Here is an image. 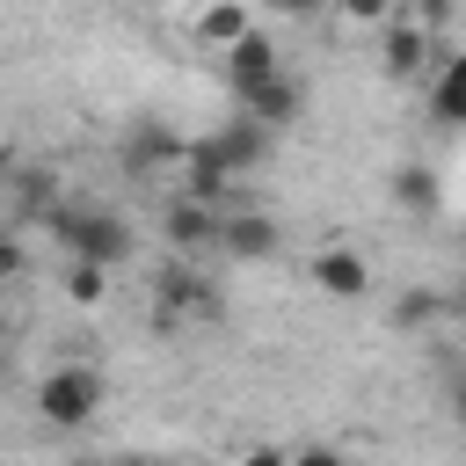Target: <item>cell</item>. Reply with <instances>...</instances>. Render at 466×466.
I'll return each instance as SVG.
<instances>
[{"mask_svg": "<svg viewBox=\"0 0 466 466\" xmlns=\"http://www.w3.org/2000/svg\"><path fill=\"white\" fill-rule=\"evenodd\" d=\"M51 233L80 255V262H102V269H116L124 255H131V226L124 218H109V211H80V204H51Z\"/></svg>", "mask_w": 466, "mask_h": 466, "instance_id": "6da1fadb", "label": "cell"}, {"mask_svg": "<svg viewBox=\"0 0 466 466\" xmlns=\"http://www.w3.org/2000/svg\"><path fill=\"white\" fill-rule=\"evenodd\" d=\"M102 371H87V364H58L44 386H36V415L51 422V430H80V422H95V408H102Z\"/></svg>", "mask_w": 466, "mask_h": 466, "instance_id": "7a4b0ae2", "label": "cell"}, {"mask_svg": "<svg viewBox=\"0 0 466 466\" xmlns=\"http://www.w3.org/2000/svg\"><path fill=\"white\" fill-rule=\"evenodd\" d=\"M262 153H269V131H262L255 116H233L218 138H204V146H182V160H197V167H211V175H248Z\"/></svg>", "mask_w": 466, "mask_h": 466, "instance_id": "3957f363", "label": "cell"}, {"mask_svg": "<svg viewBox=\"0 0 466 466\" xmlns=\"http://www.w3.org/2000/svg\"><path fill=\"white\" fill-rule=\"evenodd\" d=\"M233 102H240V116H255L262 131H277V124H291V116L306 109V87H299L291 73H269V80H255V87H233Z\"/></svg>", "mask_w": 466, "mask_h": 466, "instance_id": "277c9868", "label": "cell"}, {"mask_svg": "<svg viewBox=\"0 0 466 466\" xmlns=\"http://www.w3.org/2000/svg\"><path fill=\"white\" fill-rule=\"evenodd\" d=\"M393 29H386V80H415L422 66H430V51H437V36L422 29V22H408V15H386Z\"/></svg>", "mask_w": 466, "mask_h": 466, "instance_id": "5b68a950", "label": "cell"}, {"mask_svg": "<svg viewBox=\"0 0 466 466\" xmlns=\"http://www.w3.org/2000/svg\"><path fill=\"white\" fill-rule=\"evenodd\" d=\"M313 284H320L328 299H364V291H371V262H364L357 248H320V255H313Z\"/></svg>", "mask_w": 466, "mask_h": 466, "instance_id": "8992f818", "label": "cell"}, {"mask_svg": "<svg viewBox=\"0 0 466 466\" xmlns=\"http://www.w3.org/2000/svg\"><path fill=\"white\" fill-rule=\"evenodd\" d=\"M218 58H226V80H233V87H255V80H269V73H284V66H277V44H269L262 29H248V36H233V44L218 51Z\"/></svg>", "mask_w": 466, "mask_h": 466, "instance_id": "52a82bcc", "label": "cell"}, {"mask_svg": "<svg viewBox=\"0 0 466 466\" xmlns=\"http://www.w3.org/2000/svg\"><path fill=\"white\" fill-rule=\"evenodd\" d=\"M124 167H131V175L182 167V138H175V131H160V124H138V131H131V146H124Z\"/></svg>", "mask_w": 466, "mask_h": 466, "instance_id": "ba28073f", "label": "cell"}, {"mask_svg": "<svg viewBox=\"0 0 466 466\" xmlns=\"http://www.w3.org/2000/svg\"><path fill=\"white\" fill-rule=\"evenodd\" d=\"M167 240H175V248H204V240H218V204H204V197H175V204H167Z\"/></svg>", "mask_w": 466, "mask_h": 466, "instance_id": "9c48e42d", "label": "cell"}, {"mask_svg": "<svg viewBox=\"0 0 466 466\" xmlns=\"http://www.w3.org/2000/svg\"><path fill=\"white\" fill-rule=\"evenodd\" d=\"M218 240L233 248V255H277V226L262 218V211H218Z\"/></svg>", "mask_w": 466, "mask_h": 466, "instance_id": "30bf717a", "label": "cell"}, {"mask_svg": "<svg viewBox=\"0 0 466 466\" xmlns=\"http://www.w3.org/2000/svg\"><path fill=\"white\" fill-rule=\"evenodd\" d=\"M430 116L451 131L466 116V58H437V87H430Z\"/></svg>", "mask_w": 466, "mask_h": 466, "instance_id": "8fae6325", "label": "cell"}, {"mask_svg": "<svg viewBox=\"0 0 466 466\" xmlns=\"http://www.w3.org/2000/svg\"><path fill=\"white\" fill-rule=\"evenodd\" d=\"M197 36H204L211 51H226L233 36H248V7H240V0H218V7H204V22H197Z\"/></svg>", "mask_w": 466, "mask_h": 466, "instance_id": "7c38bea8", "label": "cell"}, {"mask_svg": "<svg viewBox=\"0 0 466 466\" xmlns=\"http://www.w3.org/2000/svg\"><path fill=\"white\" fill-rule=\"evenodd\" d=\"M182 306H211V299H204V277L167 269V277H160V313H182Z\"/></svg>", "mask_w": 466, "mask_h": 466, "instance_id": "4fadbf2b", "label": "cell"}, {"mask_svg": "<svg viewBox=\"0 0 466 466\" xmlns=\"http://www.w3.org/2000/svg\"><path fill=\"white\" fill-rule=\"evenodd\" d=\"M102 291H109V269H102V262H73L66 299H73V306H102Z\"/></svg>", "mask_w": 466, "mask_h": 466, "instance_id": "5bb4252c", "label": "cell"}, {"mask_svg": "<svg viewBox=\"0 0 466 466\" xmlns=\"http://www.w3.org/2000/svg\"><path fill=\"white\" fill-rule=\"evenodd\" d=\"M393 197L415 204V211H430V204H437V175H430V167H400V175H393Z\"/></svg>", "mask_w": 466, "mask_h": 466, "instance_id": "9a60e30c", "label": "cell"}, {"mask_svg": "<svg viewBox=\"0 0 466 466\" xmlns=\"http://www.w3.org/2000/svg\"><path fill=\"white\" fill-rule=\"evenodd\" d=\"M437 313H444V299H437V291H415V299H400V306H393V320H400V328H422V320H437Z\"/></svg>", "mask_w": 466, "mask_h": 466, "instance_id": "2e32d148", "label": "cell"}, {"mask_svg": "<svg viewBox=\"0 0 466 466\" xmlns=\"http://www.w3.org/2000/svg\"><path fill=\"white\" fill-rule=\"evenodd\" d=\"M335 7H342L350 22H386V15H393V0H335Z\"/></svg>", "mask_w": 466, "mask_h": 466, "instance_id": "e0dca14e", "label": "cell"}, {"mask_svg": "<svg viewBox=\"0 0 466 466\" xmlns=\"http://www.w3.org/2000/svg\"><path fill=\"white\" fill-rule=\"evenodd\" d=\"M7 277H22V233L0 226V284H7Z\"/></svg>", "mask_w": 466, "mask_h": 466, "instance_id": "ac0fdd59", "label": "cell"}, {"mask_svg": "<svg viewBox=\"0 0 466 466\" xmlns=\"http://www.w3.org/2000/svg\"><path fill=\"white\" fill-rule=\"evenodd\" d=\"M291 466H350V459L328 451V444H313V451H291Z\"/></svg>", "mask_w": 466, "mask_h": 466, "instance_id": "d6986e66", "label": "cell"}, {"mask_svg": "<svg viewBox=\"0 0 466 466\" xmlns=\"http://www.w3.org/2000/svg\"><path fill=\"white\" fill-rule=\"evenodd\" d=\"M415 15H422V29H437V22L451 15V0H415Z\"/></svg>", "mask_w": 466, "mask_h": 466, "instance_id": "ffe728a7", "label": "cell"}, {"mask_svg": "<svg viewBox=\"0 0 466 466\" xmlns=\"http://www.w3.org/2000/svg\"><path fill=\"white\" fill-rule=\"evenodd\" d=\"M277 15H291V22H306V15H320V0H269Z\"/></svg>", "mask_w": 466, "mask_h": 466, "instance_id": "44dd1931", "label": "cell"}, {"mask_svg": "<svg viewBox=\"0 0 466 466\" xmlns=\"http://www.w3.org/2000/svg\"><path fill=\"white\" fill-rule=\"evenodd\" d=\"M240 466H291V451H269V444H262V451H248Z\"/></svg>", "mask_w": 466, "mask_h": 466, "instance_id": "7402d4cb", "label": "cell"}, {"mask_svg": "<svg viewBox=\"0 0 466 466\" xmlns=\"http://www.w3.org/2000/svg\"><path fill=\"white\" fill-rule=\"evenodd\" d=\"M0 342H7V320H0Z\"/></svg>", "mask_w": 466, "mask_h": 466, "instance_id": "603a6c76", "label": "cell"}, {"mask_svg": "<svg viewBox=\"0 0 466 466\" xmlns=\"http://www.w3.org/2000/svg\"><path fill=\"white\" fill-rule=\"evenodd\" d=\"M73 466H95V459H73Z\"/></svg>", "mask_w": 466, "mask_h": 466, "instance_id": "cb8c5ba5", "label": "cell"}, {"mask_svg": "<svg viewBox=\"0 0 466 466\" xmlns=\"http://www.w3.org/2000/svg\"><path fill=\"white\" fill-rule=\"evenodd\" d=\"M0 189H7V175H0Z\"/></svg>", "mask_w": 466, "mask_h": 466, "instance_id": "d4e9b609", "label": "cell"}]
</instances>
